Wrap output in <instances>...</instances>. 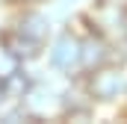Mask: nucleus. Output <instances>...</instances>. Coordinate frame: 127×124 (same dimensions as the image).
I'll return each instance as SVG.
<instances>
[{"label": "nucleus", "mask_w": 127, "mask_h": 124, "mask_svg": "<svg viewBox=\"0 0 127 124\" xmlns=\"http://www.w3.org/2000/svg\"><path fill=\"white\" fill-rule=\"evenodd\" d=\"M74 59H77V44H74L71 38H62V41L56 44V53H53V62H56V65H71Z\"/></svg>", "instance_id": "obj_2"}, {"label": "nucleus", "mask_w": 127, "mask_h": 124, "mask_svg": "<svg viewBox=\"0 0 127 124\" xmlns=\"http://www.w3.org/2000/svg\"><path fill=\"white\" fill-rule=\"evenodd\" d=\"M92 86H95V94H97V97H112V94L121 89V77L112 74V71H103V74L95 77Z\"/></svg>", "instance_id": "obj_1"}]
</instances>
